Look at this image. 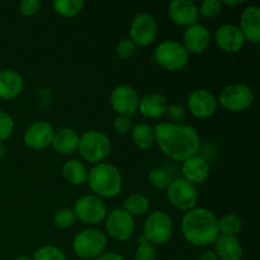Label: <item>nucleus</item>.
I'll use <instances>...</instances> for the list:
<instances>
[{
	"label": "nucleus",
	"instance_id": "nucleus-2",
	"mask_svg": "<svg viewBox=\"0 0 260 260\" xmlns=\"http://www.w3.org/2000/svg\"><path fill=\"white\" fill-rule=\"evenodd\" d=\"M183 238L196 248H206L216 241L218 233L217 217L205 207H196L184 213L180 223Z\"/></svg>",
	"mask_w": 260,
	"mask_h": 260
},
{
	"label": "nucleus",
	"instance_id": "nucleus-35",
	"mask_svg": "<svg viewBox=\"0 0 260 260\" xmlns=\"http://www.w3.org/2000/svg\"><path fill=\"white\" fill-rule=\"evenodd\" d=\"M116 56L122 61L129 60L136 53L137 46L131 41V38H122L116 46Z\"/></svg>",
	"mask_w": 260,
	"mask_h": 260
},
{
	"label": "nucleus",
	"instance_id": "nucleus-34",
	"mask_svg": "<svg viewBox=\"0 0 260 260\" xmlns=\"http://www.w3.org/2000/svg\"><path fill=\"white\" fill-rule=\"evenodd\" d=\"M198 12H200V17L210 18V19H213V18L218 17L222 12V4L218 0H203L202 3L198 7Z\"/></svg>",
	"mask_w": 260,
	"mask_h": 260
},
{
	"label": "nucleus",
	"instance_id": "nucleus-21",
	"mask_svg": "<svg viewBox=\"0 0 260 260\" xmlns=\"http://www.w3.org/2000/svg\"><path fill=\"white\" fill-rule=\"evenodd\" d=\"M24 80L22 75L12 69L0 70V99L12 101L22 94Z\"/></svg>",
	"mask_w": 260,
	"mask_h": 260
},
{
	"label": "nucleus",
	"instance_id": "nucleus-37",
	"mask_svg": "<svg viewBox=\"0 0 260 260\" xmlns=\"http://www.w3.org/2000/svg\"><path fill=\"white\" fill-rule=\"evenodd\" d=\"M165 116H168L170 123L180 124L187 118V109L180 104H169Z\"/></svg>",
	"mask_w": 260,
	"mask_h": 260
},
{
	"label": "nucleus",
	"instance_id": "nucleus-10",
	"mask_svg": "<svg viewBox=\"0 0 260 260\" xmlns=\"http://www.w3.org/2000/svg\"><path fill=\"white\" fill-rule=\"evenodd\" d=\"M73 211L76 220L89 226L103 222L108 213V208L104 201L94 194H85L78 198Z\"/></svg>",
	"mask_w": 260,
	"mask_h": 260
},
{
	"label": "nucleus",
	"instance_id": "nucleus-4",
	"mask_svg": "<svg viewBox=\"0 0 260 260\" xmlns=\"http://www.w3.org/2000/svg\"><path fill=\"white\" fill-rule=\"evenodd\" d=\"M112 142L108 135L98 129H89L84 132L79 139L78 151L86 162L99 164L109 156Z\"/></svg>",
	"mask_w": 260,
	"mask_h": 260
},
{
	"label": "nucleus",
	"instance_id": "nucleus-33",
	"mask_svg": "<svg viewBox=\"0 0 260 260\" xmlns=\"http://www.w3.org/2000/svg\"><path fill=\"white\" fill-rule=\"evenodd\" d=\"M33 260H68L65 253L60 248L53 245H43L35 251Z\"/></svg>",
	"mask_w": 260,
	"mask_h": 260
},
{
	"label": "nucleus",
	"instance_id": "nucleus-38",
	"mask_svg": "<svg viewBox=\"0 0 260 260\" xmlns=\"http://www.w3.org/2000/svg\"><path fill=\"white\" fill-rule=\"evenodd\" d=\"M134 128V122L132 118L126 116H117L113 121V129L118 135H127L131 134Z\"/></svg>",
	"mask_w": 260,
	"mask_h": 260
},
{
	"label": "nucleus",
	"instance_id": "nucleus-29",
	"mask_svg": "<svg viewBox=\"0 0 260 260\" xmlns=\"http://www.w3.org/2000/svg\"><path fill=\"white\" fill-rule=\"evenodd\" d=\"M85 3L83 0H53L52 8L56 14L63 18L76 17L83 12Z\"/></svg>",
	"mask_w": 260,
	"mask_h": 260
},
{
	"label": "nucleus",
	"instance_id": "nucleus-8",
	"mask_svg": "<svg viewBox=\"0 0 260 260\" xmlns=\"http://www.w3.org/2000/svg\"><path fill=\"white\" fill-rule=\"evenodd\" d=\"M154 61L165 70L179 71L187 66L189 61V53L178 41L165 40L155 48Z\"/></svg>",
	"mask_w": 260,
	"mask_h": 260
},
{
	"label": "nucleus",
	"instance_id": "nucleus-45",
	"mask_svg": "<svg viewBox=\"0 0 260 260\" xmlns=\"http://www.w3.org/2000/svg\"><path fill=\"white\" fill-rule=\"evenodd\" d=\"M182 260H193V259H182Z\"/></svg>",
	"mask_w": 260,
	"mask_h": 260
},
{
	"label": "nucleus",
	"instance_id": "nucleus-16",
	"mask_svg": "<svg viewBox=\"0 0 260 260\" xmlns=\"http://www.w3.org/2000/svg\"><path fill=\"white\" fill-rule=\"evenodd\" d=\"M53 134L55 129L48 122H33L23 134V142L32 150H45L52 144Z\"/></svg>",
	"mask_w": 260,
	"mask_h": 260
},
{
	"label": "nucleus",
	"instance_id": "nucleus-41",
	"mask_svg": "<svg viewBox=\"0 0 260 260\" xmlns=\"http://www.w3.org/2000/svg\"><path fill=\"white\" fill-rule=\"evenodd\" d=\"M198 260H218L217 255L213 250H205L200 256H198Z\"/></svg>",
	"mask_w": 260,
	"mask_h": 260
},
{
	"label": "nucleus",
	"instance_id": "nucleus-3",
	"mask_svg": "<svg viewBox=\"0 0 260 260\" xmlns=\"http://www.w3.org/2000/svg\"><path fill=\"white\" fill-rule=\"evenodd\" d=\"M88 187L94 196L99 198L117 197L123 187L122 173L116 165L109 162H99L95 164L88 172Z\"/></svg>",
	"mask_w": 260,
	"mask_h": 260
},
{
	"label": "nucleus",
	"instance_id": "nucleus-30",
	"mask_svg": "<svg viewBox=\"0 0 260 260\" xmlns=\"http://www.w3.org/2000/svg\"><path fill=\"white\" fill-rule=\"evenodd\" d=\"M149 182L155 189H167L172 182L169 172L162 168H154L149 172Z\"/></svg>",
	"mask_w": 260,
	"mask_h": 260
},
{
	"label": "nucleus",
	"instance_id": "nucleus-44",
	"mask_svg": "<svg viewBox=\"0 0 260 260\" xmlns=\"http://www.w3.org/2000/svg\"><path fill=\"white\" fill-rule=\"evenodd\" d=\"M5 155V146L0 142V157H3Z\"/></svg>",
	"mask_w": 260,
	"mask_h": 260
},
{
	"label": "nucleus",
	"instance_id": "nucleus-12",
	"mask_svg": "<svg viewBox=\"0 0 260 260\" xmlns=\"http://www.w3.org/2000/svg\"><path fill=\"white\" fill-rule=\"evenodd\" d=\"M159 28L157 22L149 13H140L132 19L129 38L137 47H147L156 41Z\"/></svg>",
	"mask_w": 260,
	"mask_h": 260
},
{
	"label": "nucleus",
	"instance_id": "nucleus-6",
	"mask_svg": "<svg viewBox=\"0 0 260 260\" xmlns=\"http://www.w3.org/2000/svg\"><path fill=\"white\" fill-rule=\"evenodd\" d=\"M255 101L254 91L248 84L234 83L226 85L220 91L217 104H220L225 111L231 113H241L253 106Z\"/></svg>",
	"mask_w": 260,
	"mask_h": 260
},
{
	"label": "nucleus",
	"instance_id": "nucleus-40",
	"mask_svg": "<svg viewBox=\"0 0 260 260\" xmlns=\"http://www.w3.org/2000/svg\"><path fill=\"white\" fill-rule=\"evenodd\" d=\"M94 260H126L123 255L118 253H114V251H104L103 254L95 258Z\"/></svg>",
	"mask_w": 260,
	"mask_h": 260
},
{
	"label": "nucleus",
	"instance_id": "nucleus-27",
	"mask_svg": "<svg viewBox=\"0 0 260 260\" xmlns=\"http://www.w3.org/2000/svg\"><path fill=\"white\" fill-rule=\"evenodd\" d=\"M123 208L132 217H140L149 212L150 200L142 193H132L123 201Z\"/></svg>",
	"mask_w": 260,
	"mask_h": 260
},
{
	"label": "nucleus",
	"instance_id": "nucleus-46",
	"mask_svg": "<svg viewBox=\"0 0 260 260\" xmlns=\"http://www.w3.org/2000/svg\"><path fill=\"white\" fill-rule=\"evenodd\" d=\"M79 260H80V259H79Z\"/></svg>",
	"mask_w": 260,
	"mask_h": 260
},
{
	"label": "nucleus",
	"instance_id": "nucleus-1",
	"mask_svg": "<svg viewBox=\"0 0 260 260\" xmlns=\"http://www.w3.org/2000/svg\"><path fill=\"white\" fill-rule=\"evenodd\" d=\"M154 132L155 144L173 161L183 162L200 152V135L190 124L161 122L154 127Z\"/></svg>",
	"mask_w": 260,
	"mask_h": 260
},
{
	"label": "nucleus",
	"instance_id": "nucleus-31",
	"mask_svg": "<svg viewBox=\"0 0 260 260\" xmlns=\"http://www.w3.org/2000/svg\"><path fill=\"white\" fill-rule=\"evenodd\" d=\"M135 260H157V251L155 245L140 236L137 241V249L135 251Z\"/></svg>",
	"mask_w": 260,
	"mask_h": 260
},
{
	"label": "nucleus",
	"instance_id": "nucleus-32",
	"mask_svg": "<svg viewBox=\"0 0 260 260\" xmlns=\"http://www.w3.org/2000/svg\"><path fill=\"white\" fill-rule=\"evenodd\" d=\"M76 223L75 213L73 208H61L53 216V225L61 230L71 229Z\"/></svg>",
	"mask_w": 260,
	"mask_h": 260
},
{
	"label": "nucleus",
	"instance_id": "nucleus-25",
	"mask_svg": "<svg viewBox=\"0 0 260 260\" xmlns=\"http://www.w3.org/2000/svg\"><path fill=\"white\" fill-rule=\"evenodd\" d=\"M88 168L85 167L83 161L78 159H70L62 165V173L63 179L71 185H83L86 183L88 179Z\"/></svg>",
	"mask_w": 260,
	"mask_h": 260
},
{
	"label": "nucleus",
	"instance_id": "nucleus-23",
	"mask_svg": "<svg viewBox=\"0 0 260 260\" xmlns=\"http://www.w3.org/2000/svg\"><path fill=\"white\" fill-rule=\"evenodd\" d=\"M79 139L80 136L75 129L70 128V127H62V128L55 131L51 146L57 154L68 156V155H73L74 152L78 151Z\"/></svg>",
	"mask_w": 260,
	"mask_h": 260
},
{
	"label": "nucleus",
	"instance_id": "nucleus-43",
	"mask_svg": "<svg viewBox=\"0 0 260 260\" xmlns=\"http://www.w3.org/2000/svg\"><path fill=\"white\" fill-rule=\"evenodd\" d=\"M13 260H33L32 256H28V255H18L17 258H14Z\"/></svg>",
	"mask_w": 260,
	"mask_h": 260
},
{
	"label": "nucleus",
	"instance_id": "nucleus-15",
	"mask_svg": "<svg viewBox=\"0 0 260 260\" xmlns=\"http://www.w3.org/2000/svg\"><path fill=\"white\" fill-rule=\"evenodd\" d=\"M213 40L221 51L230 53V55L240 52L246 42L240 28L236 24H230V23L220 25L216 29Z\"/></svg>",
	"mask_w": 260,
	"mask_h": 260
},
{
	"label": "nucleus",
	"instance_id": "nucleus-5",
	"mask_svg": "<svg viewBox=\"0 0 260 260\" xmlns=\"http://www.w3.org/2000/svg\"><path fill=\"white\" fill-rule=\"evenodd\" d=\"M108 239L103 231L94 228L81 230L73 240V250L80 260H94L104 253Z\"/></svg>",
	"mask_w": 260,
	"mask_h": 260
},
{
	"label": "nucleus",
	"instance_id": "nucleus-17",
	"mask_svg": "<svg viewBox=\"0 0 260 260\" xmlns=\"http://www.w3.org/2000/svg\"><path fill=\"white\" fill-rule=\"evenodd\" d=\"M168 15L174 24L188 28L200 20L198 5L190 0H174L168 7Z\"/></svg>",
	"mask_w": 260,
	"mask_h": 260
},
{
	"label": "nucleus",
	"instance_id": "nucleus-11",
	"mask_svg": "<svg viewBox=\"0 0 260 260\" xmlns=\"http://www.w3.org/2000/svg\"><path fill=\"white\" fill-rule=\"evenodd\" d=\"M104 226L109 238L121 243L128 241L134 236L136 229L135 218L123 208H114L107 213L104 218Z\"/></svg>",
	"mask_w": 260,
	"mask_h": 260
},
{
	"label": "nucleus",
	"instance_id": "nucleus-36",
	"mask_svg": "<svg viewBox=\"0 0 260 260\" xmlns=\"http://www.w3.org/2000/svg\"><path fill=\"white\" fill-rule=\"evenodd\" d=\"M15 123L13 117L8 112L0 109V142L5 141L13 135Z\"/></svg>",
	"mask_w": 260,
	"mask_h": 260
},
{
	"label": "nucleus",
	"instance_id": "nucleus-7",
	"mask_svg": "<svg viewBox=\"0 0 260 260\" xmlns=\"http://www.w3.org/2000/svg\"><path fill=\"white\" fill-rule=\"evenodd\" d=\"M174 234V223L165 211H154L146 217L144 223V236L152 245H164L169 243Z\"/></svg>",
	"mask_w": 260,
	"mask_h": 260
},
{
	"label": "nucleus",
	"instance_id": "nucleus-22",
	"mask_svg": "<svg viewBox=\"0 0 260 260\" xmlns=\"http://www.w3.org/2000/svg\"><path fill=\"white\" fill-rule=\"evenodd\" d=\"M169 102L165 95L160 93H150L140 98L139 112L145 118L157 119L167 114Z\"/></svg>",
	"mask_w": 260,
	"mask_h": 260
},
{
	"label": "nucleus",
	"instance_id": "nucleus-24",
	"mask_svg": "<svg viewBox=\"0 0 260 260\" xmlns=\"http://www.w3.org/2000/svg\"><path fill=\"white\" fill-rule=\"evenodd\" d=\"M213 251L218 260H241L244 255V248L238 236L218 235L213 243Z\"/></svg>",
	"mask_w": 260,
	"mask_h": 260
},
{
	"label": "nucleus",
	"instance_id": "nucleus-9",
	"mask_svg": "<svg viewBox=\"0 0 260 260\" xmlns=\"http://www.w3.org/2000/svg\"><path fill=\"white\" fill-rule=\"evenodd\" d=\"M167 198L173 207L188 212L197 207L200 196L194 184L184 178H175L172 179L169 187L167 188Z\"/></svg>",
	"mask_w": 260,
	"mask_h": 260
},
{
	"label": "nucleus",
	"instance_id": "nucleus-42",
	"mask_svg": "<svg viewBox=\"0 0 260 260\" xmlns=\"http://www.w3.org/2000/svg\"><path fill=\"white\" fill-rule=\"evenodd\" d=\"M222 5H229V7H240V5L245 4V0H223L221 2Z\"/></svg>",
	"mask_w": 260,
	"mask_h": 260
},
{
	"label": "nucleus",
	"instance_id": "nucleus-28",
	"mask_svg": "<svg viewBox=\"0 0 260 260\" xmlns=\"http://www.w3.org/2000/svg\"><path fill=\"white\" fill-rule=\"evenodd\" d=\"M217 225L220 235L238 236L243 230V221L235 213H226L217 218Z\"/></svg>",
	"mask_w": 260,
	"mask_h": 260
},
{
	"label": "nucleus",
	"instance_id": "nucleus-14",
	"mask_svg": "<svg viewBox=\"0 0 260 260\" xmlns=\"http://www.w3.org/2000/svg\"><path fill=\"white\" fill-rule=\"evenodd\" d=\"M217 98L207 89H197L188 96L187 108L193 117L206 119L217 111Z\"/></svg>",
	"mask_w": 260,
	"mask_h": 260
},
{
	"label": "nucleus",
	"instance_id": "nucleus-20",
	"mask_svg": "<svg viewBox=\"0 0 260 260\" xmlns=\"http://www.w3.org/2000/svg\"><path fill=\"white\" fill-rule=\"evenodd\" d=\"M238 27L245 41L258 45L260 42V8L258 5H249L243 10Z\"/></svg>",
	"mask_w": 260,
	"mask_h": 260
},
{
	"label": "nucleus",
	"instance_id": "nucleus-39",
	"mask_svg": "<svg viewBox=\"0 0 260 260\" xmlns=\"http://www.w3.org/2000/svg\"><path fill=\"white\" fill-rule=\"evenodd\" d=\"M42 3L40 0H23L19 4L20 14L24 17H33L41 10Z\"/></svg>",
	"mask_w": 260,
	"mask_h": 260
},
{
	"label": "nucleus",
	"instance_id": "nucleus-13",
	"mask_svg": "<svg viewBox=\"0 0 260 260\" xmlns=\"http://www.w3.org/2000/svg\"><path fill=\"white\" fill-rule=\"evenodd\" d=\"M112 109L118 116H126L131 118L139 112L140 95L135 88L129 85H118L112 90L109 96Z\"/></svg>",
	"mask_w": 260,
	"mask_h": 260
},
{
	"label": "nucleus",
	"instance_id": "nucleus-19",
	"mask_svg": "<svg viewBox=\"0 0 260 260\" xmlns=\"http://www.w3.org/2000/svg\"><path fill=\"white\" fill-rule=\"evenodd\" d=\"M180 172L183 174L182 178H184L185 180L197 187V185L205 183L210 177V161L197 154L182 162Z\"/></svg>",
	"mask_w": 260,
	"mask_h": 260
},
{
	"label": "nucleus",
	"instance_id": "nucleus-18",
	"mask_svg": "<svg viewBox=\"0 0 260 260\" xmlns=\"http://www.w3.org/2000/svg\"><path fill=\"white\" fill-rule=\"evenodd\" d=\"M211 43V33L206 25L197 23L185 28L183 33V47L189 55H202Z\"/></svg>",
	"mask_w": 260,
	"mask_h": 260
},
{
	"label": "nucleus",
	"instance_id": "nucleus-26",
	"mask_svg": "<svg viewBox=\"0 0 260 260\" xmlns=\"http://www.w3.org/2000/svg\"><path fill=\"white\" fill-rule=\"evenodd\" d=\"M131 139L135 146L140 150H150L155 145L154 127L147 123L134 124Z\"/></svg>",
	"mask_w": 260,
	"mask_h": 260
}]
</instances>
